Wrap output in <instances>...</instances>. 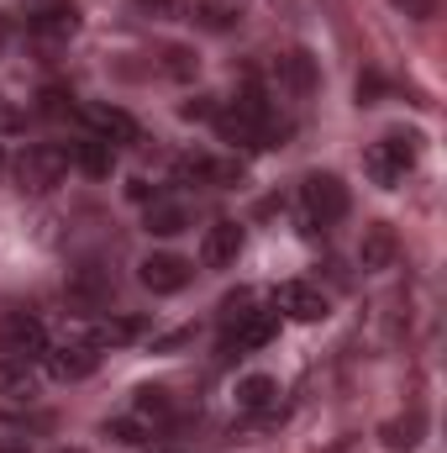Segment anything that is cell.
I'll return each instance as SVG.
<instances>
[{
    "instance_id": "obj_32",
    "label": "cell",
    "mask_w": 447,
    "mask_h": 453,
    "mask_svg": "<svg viewBox=\"0 0 447 453\" xmlns=\"http://www.w3.org/2000/svg\"><path fill=\"white\" fill-rule=\"evenodd\" d=\"M5 37H11V21H5V16H0V48H5Z\"/></svg>"
},
{
    "instance_id": "obj_2",
    "label": "cell",
    "mask_w": 447,
    "mask_h": 453,
    "mask_svg": "<svg viewBox=\"0 0 447 453\" xmlns=\"http://www.w3.org/2000/svg\"><path fill=\"white\" fill-rule=\"evenodd\" d=\"M69 148H58V142H32V148H21V158L11 164V174H16V185L27 190V196H48V190H58L64 180H69Z\"/></svg>"
},
{
    "instance_id": "obj_17",
    "label": "cell",
    "mask_w": 447,
    "mask_h": 453,
    "mask_svg": "<svg viewBox=\"0 0 447 453\" xmlns=\"http://www.w3.org/2000/svg\"><path fill=\"white\" fill-rule=\"evenodd\" d=\"M231 401H237V411L274 422V411H279V380L274 374H247V380H237V395Z\"/></svg>"
},
{
    "instance_id": "obj_4",
    "label": "cell",
    "mask_w": 447,
    "mask_h": 453,
    "mask_svg": "<svg viewBox=\"0 0 447 453\" xmlns=\"http://www.w3.org/2000/svg\"><path fill=\"white\" fill-rule=\"evenodd\" d=\"M64 296H69V306H74L80 317H101V311L116 301V269H111V264H101V258L74 264V269H69Z\"/></svg>"
},
{
    "instance_id": "obj_1",
    "label": "cell",
    "mask_w": 447,
    "mask_h": 453,
    "mask_svg": "<svg viewBox=\"0 0 447 453\" xmlns=\"http://www.w3.org/2000/svg\"><path fill=\"white\" fill-rule=\"evenodd\" d=\"M416 158H421V137H416V132H384L379 142H368L363 169H368V180H374V185L395 190V185L416 169Z\"/></svg>"
},
{
    "instance_id": "obj_18",
    "label": "cell",
    "mask_w": 447,
    "mask_h": 453,
    "mask_svg": "<svg viewBox=\"0 0 447 453\" xmlns=\"http://www.w3.org/2000/svg\"><path fill=\"white\" fill-rule=\"evenodd\" d=\"M69 164H74V169H85L90 180H111V174H116V148L85 132V137L69 148Z\"/></svg>"
},
{
    "instance_id": "obj_27",
    "label": "cell",
    "mask_w": 447,
    "mask_h": 453,
    "mask_svg": "<svg viewBox=\"0 0 447 453\" xmlns=\"http://www.w3.org/2000/svg\"><path fill=\"white\" fill-rule=\"evenodd\" d=\"M179 111H185V121H216L222 106H216V96H195V101H185Z\"/></svg>"
},
{
    "instance_id": "obj_31",
    "label": "cell",
    "mask_w": 447,
    "mask_h": 453,
    "mask_svg": "<svg viewBox=\"0 0 447 453\" xmlns=\"http://www.w3.org/2000/svg\"><path fill=\"white\" fill-rule=\"evenodd\" d=\"M0 453H32L21 438H0Z\"/></svg>"
},
{
    "instance_id": "obj_19",
    "label": "cell",
    "mask_w": 447,
    "mask_h": 453,
    "mask_svg": "<svg viewBox=\"0 0 447 453\" xmlns=\"http://www.w3.org/2000/svg\"><path fill=\"white\" fill-rule=\"evenodd\" d=\"M142 226L153 237H179V232H190V211L179 201H169V196H153L148 211H142Z\"/></svg>"
},
{
    "instance_id": "obj_30",
    "label": "cell",
    "mask_w": 447,
    "mask_h": 453,
    "mask_svg": "<svg viewBox=\"0 0 447 453\" xmlns=\"http://www.w3.org/2000/svg\"><path fill=\"white\" fill-rule=\"evenodd\" d=\"M195 333H169V338H153V353H169V348H185Z\"/></svg>"
},
{
    "instance_id": "obj_11",
    "label": "cell",
    "mask_w": 447,
    "mask_h": 453,
    "mask_svg": "<svg viewBox=\"0 0 447 453\" xmlns=\"http://www.w3.org/2000/svg\"><path fill=\"white\" fill-rule=\"evenodd\" d=\"M132 417L148 422L153 433H174V427L185 422V406L174 401V390H163V385H142V390L132 395Z\"/></svg>"
},
{
    "instance_id": "obj_22",
    "label": "cell",
    "mask_w": 447,
    "mask_h": 453,
    "mask_svg": "<svg viewBox=\"0 0 447 453\" xmlns=\"http://www.w3.org/2000/svg\"><path fill=\"white\" fill-rule=\"evenodd\" d=\"M137 338H142V322L137 317H101L85 342H95V348H126V342H137Z\"/></svg>"
},
{
    "instance_id": "obj_15",
    "label": "cell",
    "mask_w": 447,
    "mask_h": 453,
    "mask_svg": "<svg viewBox=\"0 0 447 453\" xmlns=\"http://www.w3.org/2000/svg\"><path fill=\"white\" fill-rule=\"evenodd\" d=\"M242 242H247L242 222H211L206 237H201V264H206V269H237Z\"/></svg>"
},
{
    "instance_id": "obj_34",
    "label": "cell",
    "mask_w": 447,
    "mask_h": 453,
    "mask_svg": "<svg viewBox=\"0 0 447 453\" xmlns=\"http://www.w3.org/2000/svg\"><path fill=\"white\" fill-rule=\"evenodd\" d=\"M0 174H5V142H0Z\"/></svg>"
},
{
    "instance_id": "obj_25",
    "label": "cell",
    "mask_w": 447,
    "mask_h": 453,
    "mask_svg": "<svg viewBox=\"0 0 447 453\" xmlns=\"http://www.w3.org/2000/svg\"><path fill=\"white\" fill-rule=\"evenodd\" d=\"M106 438H116V443H148L153 427L137 422V417H111V422H106Z\"/></svg>"
},
{
    "instance_id": "obj_7",
    "label": "cell",
    "mask_w": 447,
    "mask_h": 453,
    "mask_svg": "<svg viewBox=\"0 0 447 453\" xmlns=\"http://www.w3.org/2000/svg\"><path fill=\"white\" fill-rule=\"evenodd\" d=\"M279 338V311H242L237 322H226V342H222V353H258V348H269V342Z\"/></svg>"
},
{
    "instance_id": "obj_20",
    "label": "cell",
    "mask_w": 447,
    "mask_h": 453,
    "mask_svg": "<svg viewBox=\"0 0 447 453\" xmlns=\"http://www.w3.org/2000/svg\"><path fill=\"white\" fill-rule=\"evenodd\" d=\"M37 395V369L21 358H0V401H32Z\"/></svg>"
},
{
    "instance_id": "obj_14",
    "label": "cell",
    "mask_w": 447,
    "mask_h": 453,
    "mask_svg": "<svg viewBox=\"0 0 447 453\" xmlns=\"http://www.w3.org/2000/svg\"><path fill=\"white\" fill-rule=\"evenodd\" d=\"M80 121H85V132L90 137H101V142H111V148H126V142H137V121L121 111V106H80Z\"/></svg>"
},
{
    "instance_id": "obj_9",
    "label": "cell",
    "mask_w": 447,
    "mask_h": 453,
    "mask_svg": "<svg viewBox=\"0 0 447 453\" xmlns=\"http://www.w3.org/2000/svg\"><path fill=\"white\" fill-rule=\"evenodd\" d=\"M274 85H279V96H290V101H311L316 85H322V69H316V58H311L306 48H290V53L274 58Z\"/></svg>"
},
{
    "instance_id": "obj_12",
    "label": "cell",
    "mask_w": 447,
    "mask_h": 453,
    "mask_svg": "<svg viewBox=\"0 0 447 453\" xmlns=\"http://www.w3.org/2000/svg\"><path fill=\"white\" fill-rule=\"evenodd\" d=\"M179 180H195V185H211V190H237L242 185V164L237 158H211V153H185L174 164Z\"/></svg>"
},
{
    "instance_id": "obj_3",
    "label": "cell",
    "mask_w": 447,
    "mask_h": 453,
    "mask_svg": "<svg viewBox=\"0 0 447 453\" xmlns=\"http://www.w3.org/2000/svg\"><path fill=\"white\" fill-rule=\"evenodd\" d=\"M300 211H306V226L311 232H327L337 226L347 211H352V196H347V185L337 180V174H306L300 180Z\"/></svg>"
},
{
    "instance_id": "obj_33",
    "label": "cell",
    "mask_w": 447,
    "mask_h": 453,
    "mask_svg": "<svg viewBox=\"0 0 447 453\" xmlns=\"http://www.w3.org/2000/svg\"><path fill=\"white\" fill-rule=\"evenodd\" d=\"M53 453H90V449H69V443H64V449H53Z\"/></svg>"
},
{
    "instance_id": "obj_24",
    "label": "cell",
    "mask_w": 447,
    "mask_h": 453,
    "mask_svg": "<svg viewBox=\"0 0 447 453\" xmlns=\"http://www.w3.org/2000/svg\"><path fill=\"white\" fill-rule=\"evenodd\" d=\"M37 111H42V116H74V111H80V101H74V90L48 85V90L37 96Z\"/></svg>"
},
{
    "instance_id": "obj_26",
    "label": "cell",
    "mask_w": 447,
    "mask_h": 453,
    "mask_svg": "<svg viewBox=\"0 0 447 453\" xmlns=\"http://www.w3.org/2000/svg\"><path fill=\"white\" fill-rule=\"evenodd\" d=\"M201 21H206L211 32H226V27L237 21V11H231L226 0H201Z\"/></svg>"
},
{
    "instance_id": "obj_16",
    "label": "cell",
    "mask_w": 447,
    "mask_h": 453,
    "mask_svg": "<svg viewBox=\"0 0 447 453\" xmlns=\"http://www.w3.org/2000/svg\"><path fill=\"white\" fill-rule=\"evenodd\" d=\"M395 253H400L395 226L390 222H368L363 226V237H358V269H363V274H384V269L395 264Z\"/></svg>"
},
{
    "instance_id": "obj_8",
    "label": "cell",
    "mask_w": 447,
    "mask_h": 453,
    "mask_svg": "<svg viewBox=\"0 0 447 453\" xmlns=\"http://www.w3.org/2000/svg\"><path fill=\"white\" fill-rule=\"evenodd\" d=\"M74 32H80V11H74V5H48V11H37V16L27 21V42H32L37 53L69 48Z\"/></svg>"
},
{
    "instance_id": "obj_10",
    "label": "cell",
    "mask_w": 447,
    "mask_h": 453,
    "mask_svg": "<svg viewBox=\"0 0 447 453\" xmlns=\"http://www.w3.org/2000/svg\"><path fill=\"white\" fill-rule=\"evenodd\" d=\"M137 280H142L153 296H179V290H190L195 264L179 258V253H148V258L137 264Z\"/></svg>"
},
{
    "instance_id": "obj_23",
    "label": "cell",
    "mask_w": 447,
    "mask_h": 453,
    "mask_svg": "<svg viewBox=\"0 0 447 453\" xmlns=\"http://www.w3.org/2000/svg\"><path fill=\"white\" fill-rule=\"evenodd\" d=\"M195 69H201V58H195L190 48H179V42L163 48V74H169V80H195Z\"/></svg>"
},
{
    "instance_id": "obj_21",
    "label": "cell",
    "mask_w": 447,
    "mask_h": 453,
    "mask_svg": "<svg viewBox=\"0 0 447 453\" xmlns=\"http://www.w3.org/2000/svg\"><path fill=\"white\" fill-rule=\"evenodd\" d=\"M421 433H427V417L421 411H405V417H395V422H384V449L390 453H411V449H421Z\"/></svg>"
},
{
    "instance_id": "obj_13",
    "label": "cell",
    "mask_w": 447,
    "mask_h": 453,
    "mask_svg": "<svg viewBox=\"0 0 447 453\" xmlns=\"http://www.w3.org/2000/svg\"><path fill=\"white\" fill-rule=\"evenodd\" d=\"M274 311L290 317V322H322L332 306H327V296H322L316 285H306V280H284V285L274 290Z\"/></svg>"
},
{
    "instance_id": "obj_5",
    "label": "cell",
    "mask_w": 447,
    "mask_h": 453,
    "mask_svg": "<svg viewBox=\"0 0 447 453\" xmlns=\"http://www.w3.org/2000/svg\"><path fill=\"white\" fill-rule=\"evenodd\" d=\"M42 353H48V327H42L32 311H5V317H0V358L37 364Z\"/></svg>"
},
{
    "instance_id": "obj_29",
    "label": "cell",
    "mask_w": 447,
    "mask_h": 453,
    "mask_svg": "<svg viewBox=\"0 0 447 453\" xmlns=\"http://www.w3.org/2000/svg\"><path fill=\"white\" fill-rule=\"evenodd\" d=\"M132 5H142L148 16H174L179 11V0H132Z\"/></svg>"
},
{
    "instance_id": "obj_28",
    "label": "cell",
    "mask_w": 447,
    "mask_h": 453,
    "mask_svg": "<svg viewBox=\"0 0 447 453\" xmlns=\"http://www.w3.org/2000/svg\"><path fill=\"white\" fill-rule=\"evenodd\" d=\"M400 16H411V21H432L437 16V0H390Z\"/></svg>"
},
{
    "instance_id": "obj_6",
    "label": "cell",
    "mask_w": 447,
    "mask_h": 453,
    "mask_svg": "<svg viewBox=\"0 0 447 453\" xmlns=\"http://www.w3.org/2000/svg\"><path fill=\"white\" fill-rule=\"evenodd\" d=\"M42 364H48V374H53L58 385H80V380H90V374L101 369V348H95V342H85V338L48 342Z\"/></svg>"
}]
</instances>
